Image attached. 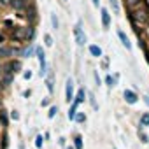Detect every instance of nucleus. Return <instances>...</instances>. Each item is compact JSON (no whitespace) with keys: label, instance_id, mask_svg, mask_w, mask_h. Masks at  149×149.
Segmentation results:
<instances>
[{"label":"nucleus","instance_id":"nucleus-1","mask_svg":"<svg viewBox=\"0 0 149 149\" xmlns=\"http://www.w3.org/2000/svg\"><path fill=\"white\" fill-rule=\"evenodd\" d=\"M130 18L133 21V25H146L149 23V9L147 6H142L135 11H130Z\"/></svg>","mask_w":149,"mask_h":149},{"label":"nucleus","instance_id":"nucleus-2","mask_svg":"<svg viewBox=\"0 0 149 149\" xmlns=\"http://www.w3.org/2000/svg\"><path fill=\"white\" fill-rule=\"evenodd\" d=\"M35 53H37L39 63H40V76H46V72H47V68H46V53H44L42 47H37Z\"/></svg>","mask_w":149,"mask_h":149},{"label":"nucleus","instance_id":"nucleus-3","mask_svg":"<svg viewBox=\"0 0 149 149\" xmlns=\"http://www.w3.org/2000/svg\"><path fill=\"white\" fill-rule=\"evenodd\" d=\"M74 35H76V40H77L79 46H84L86 44V35H84V32L81 28V23L76 25V28H74Z\"/></svg>","mask_w":149,"mask_h":149},{"label":"nucleus","instance_id":"nucleus-4","mask_svg":"<svg viewBox=\"0 0 149 149\" xmlns=\"http://www.w3.org/2000/svg\"><path fill=\"white\" fill-rule=\"evenodd\" d=\"M65 100L70 104L74 100V81L68 77L67 79V86H65Z\"/></svg>","mask_w":149,"mask_h":149},{"label":"nucleus","instance_id":"nucleus-5","mask_svg":"<svg viewBox=\"0 0 149 149\" xmlns=\"http://www.w3.org/2000/svg\"><path fill=\"white\" fill-rule=\"evenodd\" d=\"M125 6H126L128 11H135L139 7L146 6V2H144V0H125Z\"/></svg>","mask_w":149,"mask_h":149},{"label":"nucleus","instance_id":"nucleus-6","mask_svg":"<svg viewBox=\"0 0 149 149\" xmlns=\"http://www.w3.org/2000/svg\"><path fill=\"white\" fill-rule=\"evenodd\" d=\"M123 97H125V100H126V104H135L137 102V93L135 91H132V90H125V93H123Z\"/></svg>","mask_w":149,"mask_h":149},{"label":"nucleus","instance_id":"nucleus-7","mask_svg":"<svg viewBox=\"0 0 149 149\" xmlns=\"http://www.w3.org/2000/svg\"><path fill=\"white\" fill-rule=\"evenodd\" d=\"M102 26H104L105 30L111 26V14H109L107 9H102Z\"/></svg>","mask_w":149,"mask_h":149},{"label":"nucleus","instance_id":"nucleus-8","mask_svg":"<svg viewBox=\"0 0 149 149\" xmlns=\"http://www.w3.org/2000/svg\"><path fill=\"white\" fill-rule=\"evenodd\" d=\"M118 37H119L121 44H123L126 49H132V44H130V40H128V37H126V33H125L123 30H119V32H118Z\"/></svg>","mask_w":149,"mask_h":149},{"label":"nucleus","instance_id":"nucleus-9","mask_svg":"<svg viewBox=\"0 0 149 149\" xmlns=\"http://www.w3.org/2000/svg\"><path fill=\"white\" fill-rule=\"evenodd\" d=\"M14 54H16V51L13 47H0V58H11Z\"/></svg>","mask_w":149,"mask_h":149},{"label":"nucleus","instance_id":"nucleus-10","mask_svg":"<svg viewBox=\"0 0 149 149\" xmlns=\"http://www.w3.org/2000/svg\"><path fill=\"white\" fill-rule=\"evenodd\" d=\"M11 37H13V40H23L25 39V28H16Z\"/></svg>","mask_w":149,"mask_h":149},{"label":"nucleus","instance_id":"nucleus-11","mask_svg":"<svg viewBox=\"0 0 149 149\" xmlns=\"http://www.w3.org/2000/svg\"><path fill=\"white\" fill-rule=\"evenodd\" d=\"M77 102L76 100H72V105H70V109H68V119H74L76 118V114H77Z\"/></svg>","mask_w":149,"mask_h":149},{"label":"nucleus","instance_id":"nucleus-12","mask_svg":"<svg viewBox=\"0 0 149 149\" xmlns=\"http://www.w3.org/2000/svg\"><path fill=\"white\" fill-rule=\"evenodd\" d=\"M84 97H86V91H84V88H81V90L77 91V95L74 97V100H76L77 104H83V102H84Z\"/></svg>","mask_w":149,"mask_h":149},{"label":"nucleus","instance_id":"nucleus-13","mask_svg":"<svg viewBox=\"0 0 149 149\" xmlns=\"http://www.w3.org/2000/svg\"><path fill=\"white\" fill-rule=\"evenodd\" d=\"M90 53H91V56H95V58H100L102 56V49L98 47V46H90Z\"/></svg>","mask_w":149,"mask_h":149},{"label":"nucleus","instance_id":"nucleus-14","mask_svg":"<svg viewBox=\"0 0 149 149\" xmlns=\"http://www.w3.org/2000/svg\"><path fill=\"white\" fill-rule=\"evenodd\" d=\"M33 35H35V28H33V26H28V28L25 30V40H32Z\"/></svg>","mask_w":149,"mask_h":149},{"label":"nucleus","instance_id":"nucleus-15","mask_svg":"<svg viewBox=\"0 0 149 149\" xmlns=\"http://www.w3.org/2000/svg\"><path fill=\"white\" fill-rule=\"evenodd\" d=\"M11 6H13L16 11H21V9L25 7V0H13V2H11Z\"/></svg>","mask_w":149,"mask_h":149},{"label":"nucleus","instance_id":"nucleus-16","mask_svg":"<svg viewBox=\"0 0 149 149\" xmlns=\"http://www.w3.org/2000/svg\"><path fill=\"white\" fill-rule=\"evenodd\" d=\"M11 83H13V74H6L4 79H2V84H4V86H9Z\"/></svg>","mask_w":149,"mask_h":149},{"label":"nucleus","instance_id":"nucleus-17","mask_svg":"<svg viewBox=\"0 0 149 149\" xmlns=\"http://www.w3.org/2000/svg\"><path fill=\"white\" fill-rule=\"evenodd\" d=\"M0 121H2V126H7V125H9V119H7V114H6V111H2V112H0Z\"/></svg>","mask_w":149,"mask_h":149},{"label":"nucleus","instance_id":"nucleus-18","mask_svg":"<svg viewBox=\"0 0 149 149\" xmlns=\"http://www.w3.org/2000/svg\"><path fill=\"white\" fill-rule=\"evenodd\" d=\"M33 49H35V47H33V46H30V47H26L25 51H21V54H23L25 58H28V56H32V54H33Z\"/></svg>","mask_w":149,"mask_h":149},{"label":"nucleus","instance_id":"nucleus-19","mask_svg":"<svg viewBox=\"0 0 149 149\" xmlns=\"http://www.w3.org/2000/svg\"><path fill=\"white\" fill-rule=\"evenodd\" d=\"M140 126H149V114H142V118H140Z\"/></svg>","mask_w":149,"mask_h":149},{"label":"nucleus","instance_id":"nucleus-20","mask_svg":"<svg viewBox=\"0 0 149 149\" xmlns=\"http://www.w3.org/2000/svg\"><path fill=\"white\" fill-rule=\"evenodd\" d=\"M35 14H37V13H35V7H30V9H28V14H26V18H28L30 21H33V19H35Z\"/></svg>","mask_w":149,"mask_h":149},{"label":"nucleus","instance_id":"nucleus-21","mask_svg":"<svg viewBox=\"0 0 149 149\" xmlns=\"http://www.w3.org/2000/svg\"><path fill=\"white\" fill-rule=\"evenodd\" d=\"M105 83H107V86H116V77H112V76H107L105 77Z\"/></svg>","mask_w":149,"mask_h":149},{"label":"nucleus","instance_id":"nucleus-22","mask_svg":"<svg viewBox=\"0 0 149 149\" xmlns=\"http://www.w3.org/2000/svg\"><path fill=\"white\" fill-rule=\"evenodd\" d=\"M42 142H44L42 135H37V139H35V147H37V149H40V147H42Z\"/></svg>","mask_w":149,"mask_h":149},{"label":"nucleus","instance_id":"nucleus-23","mask_svg":"<svg viewBox=\"0 0 149 149\" xmlns=\"http://www.w3.org/2000/svg\"><path fill=\"white\" fill-rule=\"evenodd\" d=\"M109 2H111V6H112L114 13L118 14V13H119V4H118V0H109Z\"/></svg>","mask_w":149,"mask_h":149},{"label":"nucleus","instance_id":"nucleus-24","mask_svg":"<svg viewBox=\"0 0 149 149\" xmlns=\"http://www.w3.org/2000/svg\"><path fill=\"white\" fill-rule=\"evenodd\" d=\"M47 90L49 93H53V74H49V77H47Z\"/></svg>","mask_w":149,"mask_h":149},{"label":"nucleus","instance_id":"nucleus-25","mask_svg":"<svg viewBox=\"0 0 149 149\" xmlns=\"http://www.w3.org/2000/svg\"><path fill=\"white\" fill-rule=\"evenodd\" d=\"M44 40H46V46H53V37H51L49 33L44 35Z\"/></svg>","mask_w":149,"mask_h":149},{"label":"nucleus","instance_id":"nucleus-26","mask_svg":"<svg viewBox=\"0 0 149 149\" xmlns=\"http://www.w3.org/2000/svg\"><path fill=\"white\" fill-rule=\"evenodd\" d=\"M74 119H76V121H79V123H83V121L86 119V116H84L83 112H79V114H76V118H74Z\"/></svg>","mask_w":149,"mask_h":149},{"label":"nucleus","instance_id":"nucleus-27","mask_svg":"<svg viewBox=\"0 0 149 149\" xmlns=\"http://www.w3.org/2000/svg\"><path fill=\"white\" fill-rule=\"evenodd\" d=\"M51 23H53V28H58V18H56V14H51Z\"/></svg>","mask_w":149,"mask_h":149},{"label":"nucleus","instance_id":"nucleus-28","mask_svg":"<svg viewBox=\"0 0 149 149\" xmlns=\"http://www.w3.org/2000/svg\"><path fill=\"white\" fill-rule=\"evenodd\" d=\"M56 112H58V107H56V105H53V107L49 109V114H47V116H49V118H54V114H56Z\"/></svg>","mask_w":149,"mask_h":149},{"label":"nucleus","instance_id":"nucleus-29","mask_svg":"<svg viewBox=\"0 0 149 149\" xmlns=\"http://www.w3.org/2000/svg\"><path fill=\"white\" fill-rule=\"evenodd\" d=\"M76 149H83V139L76 137Z\"/></svg>","mask_w":149,"mask_h":149},{"label":"nucleus","instance_id":"nucleus-30","mask_svg":"<svg viewBox=\"0 0 149 149\" xmlns=\"http://www.w3.org/2000/svg\"><path fill=\"white\" fill-rule=\"evenodd\" d=\"M11 118H13V119H19V114H18L16 111H13V112H11Z\"/></svg>","mask_w":149,"mask_h":149},{"label":"nucleus","instance_id":"nucleus-31","mask_svg":"<svg viewBox=\"0 0 149 149\" xmlns=\"http://www.w3.org/2000/svg\"><path fill=\"white\" fill-rule=\"evenodd\" d=\"M2 146H4V149L7 147V135H4V137H2Z\"/></svg>","mask_w":149,"mask_h":149},{"label":"nucleus","instance_id":"nucleus-32","mask_svg":"<svg viewBox=\"0 0 149 149\" xmlns=\"http://www.w3.org/2000/svg\"><path fill=\"white\" fill-rule=\"evenodd\" d=\"M11 2H13V0H0V4H2V6H11Z\"/></svg>","mask_w":149,"mask_h":149},{"label":"nucleus","instance_id":"nucleus-33","mask_svg":"<svg viewBox=\"0 0 149 149\" xmlns=\"http://www.w3.org/2000/svg\"><path fill=\"white\" fill-rule=\"evenodd\" d=\"M140 139H142V142H149V139H147V135H144V133H140Z\"/></svg>","mask_w":149,"mask_h":149},{"label":"nucleus","instance_id":"nucleus-34","mask_svg":"<svg viewBox=\"0 0 149 149\" xmlns=\"http://www.w3.org/2000/svg\"><path fill=\"white\" fill-rule=\"evenodd\" d=\"M30 77H32V72H30V70L25 72V79H30Z\"/></svg>","mask_w":149,"mask_h":149},{"label":"nucleus","instance_id":"nucleus-35","mask_svg":"<svg viewBox=\"0 0 149 149\" xmlns=\"http://www.w3.org/2000/svg\"><path fill=\"white\" fill-rule=\"evenodd\" d=\"M91 2H93V6H95V7H98V6H100V0H91Z\"/></svg>","mask_w":149,"mask_h":149},{"label":"nucleus","instance_id":"nucleus-36","mask_svg":"<svg viewBox=\"0 0 149 149\" xmlns=\"http://www.w3.org/2000/svg\"><path fill=\"white\" fill-rule=\"evenodd\" d=\"M144 102H146V104L149 105V97H144Z\"/></svg>","mask_w":149,"mask_h":149},{"label":"nucleus","instance_id":"nucleus-37","mask_svg":"<svg viewBox=\"0 0 149 149\" xmlns=\"http://www.w3.org/2000/svg\"><path fill=\"white\" fill-rule=\"evenodd\" d=\"M2 74H4V72H2V68H0V77H2Z\"/></svg>","mask_w":149,"mask_h":149},{"label":"nucleus","instance_id":"nucleus-38","mask_svg":"<svg viewBox=\"0 0 149 149\" xmlns=\"http://www.w3.org/2000/svg\"><path fill=\"white\" fill-rule=\"evenodd\" d=\"M67 149H74V147H67Z\"/></svg>","mask_w":149,"mask_h":149},{"label":"nucleus","instance_id":"nucleus-39","mask_svg":"<svg viewBox=\"0 0 149 149\" xmlns=\"http://www.w3.org/2000/svg\"><path fill=\"white\" fill-rule=\"evenodd\" d=\"M0 84H2V83H0ZM0 88H2V86H0Z\"/></svg>","mask_w":149,"mask_h":149},{"label":"nucleus","instance_id":"nucleus-40","mask_svg":"<svg viewBox=\"0 0 149 149\" xmlns=\"http://www.w3.org/2000/svg\"><path fill=\"white\" fill-rule=\"evenodd\" d=\"M114 149H116V147H114Z\"/></svg>","mask_w":149,"mask_h":149}]
</instances>
